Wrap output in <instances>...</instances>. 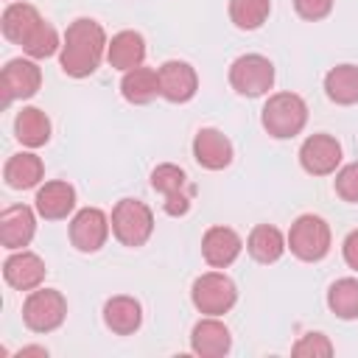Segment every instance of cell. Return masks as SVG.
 Returning <instances> with one entry per match:
<instances>
[{
	"label": "cell",
	"mask_w": 358,
	"mask_h": 358,
	"mask_svg": "<svg viewBox=\"0 0 358 358\" xmlns=\"http://www.w3.org/2000/svg\"><path fill=\"white\" fill-rule=\"evenodd\" d=\"M324 92L338 106L358 103V67L355 64H336L324 76Z\"/></svg>",
	"instance_id": "25"
},
{
	"label": "cell",
	"mask_w": 358,
	"mask_h": 358,
	"mask_svg": "<svg viewBox=\"0 0 358 358\" xmlns=\"http://www.w3.org/2000/svg\"><path fill=\"white\" fill-rule=\"evenodd\" d=\"M34 232H36V215L28 204H14V207L3 210V215H0V241L8 252L25 249L34 241Z\"/></svg>",
	"instance_id": "14"
},
{
	"label": "cell",
	"mask_w": 358,
	"mask_h": 358,
	"mask_svg": "<svg viewBox=\"0 0 358 358\" xmlns=\"http://www.w3.org/2000/svg\"><path fill=\"white\" fill-rule=\"evenodd\" d=\"M260 123L274 140L296 137L308 123V103L296 92H274L260 112Z\"/></svg>",
	"instance_id": "2"
},
{
	"label": "cell",
	"mask_w": 358,
	"mask_h": 358,
	"mask_svg": "<svg viewBox=\"0 0 358 358\" xmlns=\"http://www.w3.org/2000/svg\"><path fill=\"white\" fill-rule=\"evenodd\" d=\"M327 308L338 319H358V280L341 277L327 288Z\"/></svg>",
	"instance_id": "26"
},
{
	"label": "cell",
	"mask_w": 358,
	"mask_h": 358,
	"mask_svg": "<svg viewBox=\"0 0 358 358\" xmlns=\"http://www.w3.org/2000/svg\"><path fill=\"white\" fill-rule=\"evenodd\" d=\"M190 299L199 313L204 316H224L238 302V288L224 271H207L196 277L190 288Z\"/></svg>",
	"instance_id": "6"
},
{
	"label": "cell",
	"mask_w": 358,
	"mask_h": 358,
	"mask_svg": "<svg viewBox=\"0 0 358 358\" xmlns=\"http://www.w3.org/2000/svg\"><path fill=\"white\" fill-rule=\"evenodd\" d=\"M336 193L344 201L358 204V162H350L336 173Z\"/></svg>",
	"instance_id": "31"
},
{
	"label": "cell",
	"mask_w": 358,
	"mask_h": 358,
	"mask_svg": "<svg viewBox=\"0 0 358 358\" xmlns=\"http://www.w3.org/2000/svg\"><path fill=\"white\" fill-rule=\"evenodd\" d=\"M294 8L302 20L308 22H319L333 11V0H294Z\"/></svg>",
	"instance_id": "32"
},
{
	"label": "cell",
	"mask_w": 358,
	"mask_h": 358,
	"mask_svg": "<svg viewBox=\"0 0 358 358\" xmlns=\"http://www.w3.org/2000/svg\"><path fill=\"white\" fill-rule=\"evenodd\" d=\"M341 255H344V263H347L350 268L358 271V229H352V232L344 238V243H341Z\"/></svg>",
	"instance_id": "34"
},
{
	"label": "cell",
	"mask_w": 358,
	"mask_h": 358,
	"mask_svg": "<svg viewBox=\"0 0 358 358\" xmlns=\"http://www.w3.org/2000/svg\"><path fill=\"white\" fill-rule=\"evenodd\" d=\"M67 319V299L56 288H34L22 302V322L34 333H53Z\"/></svg>",
	"instance_id": "5"
},
{
	"label": "cell",
	"mask_w": 358,
	"mask_h": 358,
	"mask_svg": "<svg viewBox=\"0 0 358 358\" xmlns=\"http://www.w3.org/2000/svg\"><path fill=\"white\" fill-rule=\"evenodd\" d=\"M109 221H112V235L129 249L143 246L154 232V213L140 199H120Z\"/></svg>",
	"instance_id": "3"
},
{
	"label": "cell",
	"mask_w": 358,
	"mask_h": 358,
	"mask_svg": "<svg viewBox=\"0 0 358 358\" xmlns=\"http://www.w3.org/2000/svg\"><path fill=\"white\" fill-rule=\"evenodd\" d=\"M109 39L101 22L90 17H78L76 22L67 25L62 50H59V64L67 76L73 78H87L101 67V59L106 56Z\"/></svg>",
	"instance_id": "1"
},
{
	"label": "cell",
	"mask_w": 358,
	"mask_h": 358,
	"mask_svg": "<svg viewBox=\"0 0 358 358\" xmlns=\"http://www.w3.org/2000/svg\"><path fill=\"white\" fill-rule=\"evenodd\" d=\"M42 87V70L36 64V59H11L3 67L0 76V90H3V101H25L31 95H36V90Z\"/></svg>",
	"instance_id": "9"
},
{
	"label": "cell",
	"mask_w": 358,
	"mask_h": 358,
	"mask_svg": "<svg viewBox=\"0 0 358 358\" xmlns=\"http://www.w3.org/2000/svg\"><path fill=\"white\" fill-rule=\"evenodd\" d=\"M120 95L137 106L151 103L159 95V73L151 67H143V64L134 70H126L120 78Z\"/></svg>",
	"instance_id": "21"
},
{
	"label": "cell",
	"mask_w": 358,
	"mask_h": 358,
	"mask_svg": "<svg viewBox=\"0 0 358 358\" xmlns=\"http://www.w3.org/2000/svg\"><path fill=\"white\" fill-rule=\"evenodd\" d=\"M103 324L117 336H131L143 324V308L134 296H112L103 305Z\"/></svg>",
	"instance_id": "18"
},
{
	"label": "cell",
	"mask_w": 358,
	"mask_h": 358,
	"mask_svg": "<svg viewBox=\"0 0 358 358\" xmlns=\"http://www.w3.org/2000/svg\"><path fill=\"white\" fill-rule=\"evenodd\" d=\"M17 355H20V358H28V355H39V358H48V350H45V347H22Z\"/></svg>",
	"instance_id": "35"
},
{
	"label": "cell",
	"mask_w": 358,
	"mask_h": 358,
	"mask_svg": "<svg viewBox=\"0 0 358 358\" xmlns=\"http://www.w3.org/2000/svg\"><path fill=\"white\" fill-rule=\"evenodd\" d=\"M14 134L22 145L28 148H39L50 140V120L42 109L36 106H22L14 117Z\"/></svg>",
	"instance_id": "24"
},
{
	"label": "cell",
	"mask_w": 358,
	"mask_h": 358,
	"mask_svg": "<svg viewBox=\"0 0 358 358\" xmlns=\"http://www.w3.org/2000/svg\"><path fill=\"white\" fill-rule=\"evenodd\" d=\"M193 159L207 171H224L232 162V143L224 131L207 126L193 137Z\"/></svg>",
	"instance_id": "13"
},
{
	"label": "cell",
	"mask_w": 358,
	"mask_h": 358,
	"mask_svg": "<svg viewBox=\"0 0 358 358\" xmlns=\"http://www.w3.org/2000/svg\"><path fill=\"white\" fill-rule=\"evenodd\" d=\"M232 347V336L229 327L218 319V316H204L201 322L193 324L190 333V350L201 358H221L227 355Z\"/></svg>",
	"instance_id": "15"
},
{
	"label": "cell",
	"mask_w": 358,
	"mask_h": 358,
	"mask_svg": "<svg viewBox=\"0 0 358 358\" xmlns=\"http://www.w3.org/2000/svg\"><path fill=\"white\" fill-rule=\"evenodd\" d=\"M341 162V145L330 134H310L299 148V165L310 176H327L336 173Z\"/></svg>",
	"instance_id": "10"
},
{
	"label": "cell",
	"mask_w": 358,
	"mask_h": 358,
	"mask_svg": "<svg viewBox=\"0 0 358 358\" xmlns=\"http://www.w3.org/2000/svg\"><path fill=\"white\" fill-rule=\"evenodd\" d=\"M285 243L294 257H299L305 263H316L330 252V227L322 215L305 213L291 224Z\"/></svg>",
	"instance_id": "4"
},
{
	"label": "cell",
	"mask_w": 358,
	"mask_h": 358,
	"mask_svg": "<svg viewBox=\"0 0 358 358\" xmlns=\"http://www.w3.org/2000/svg\"><path fill=\"white\" fill-rule=\"evenodd\" d=\"M34 207L42 218L48 221H62L73 213L76 207V187L70 182H62V179H53V182H45L39 190H36V199H34Z\"/></svg>",
	"instance_id": "17"
},
{
	"label": "cell",
	"mask_w": 358,
	"mask_h": 358,
	"mask_svg": "<svg viewBox=\"0 0 358 358\" xmlns=\"http://www.w3.org/2000/svg\"><path fill=\"white\" fill-rule=\"evenodd\" d=\"M45 271L48 268H45L42 257L34 255V252H28V249L11 252L6 257V263H3V277L17 291H34V288H39L42 280H45Z\"/></svg>",
	"instance_id": "12"
},
{
	"label": "cell",
	"mask_w": 358,
	"mask_h": 358,
	"mask_svg": "<svg viewBox=\"0 0 358 358\" xmlns=\"http://www.w3.org/2000/svg\"><path fill=\"white\" fill-rule=\"evenodd\" d=\"M291 352L299 355V358H327V355H333V344L324 333H305L291 347Z\"/></svg>",
	"instance_id": "30"
},
{
	"label": "cell",
	"mask_w": 358,
	"mask_h": 358,
	"mask_svg": "<svg viewBox=\"0 0 358 358\" xmlns=\"http://www.w3.org/2000/svg\"><path fill=\"white\" fill-rule=\"evenodd\" d=\"M42 22V14L31 6V3H8L3 17H0V28H3V36L14 45L22 48V42L31 36V31Z\"/></svg>",
	"instance_id": "20"
},
{
	"label": "cell",
	"mask_w": 358,
	"mask_h": 358,
	"mask_svg": "<svg viewBox=\"0 0 358 358\" xmlns=\"http://www.w3.org/2000/svg\"><path fill=\"white\" fill-rule=\"evenodd\" d=\"M271 14V0H229V20L241 31H257Z\"/></svg>",
	"instance_id": "27"
},
{
	"label": "cell",
	"mask_w": 358,
	"mask_h": 358,
	"mask_svg": "<svg viewBox=\"0 0 358 358\" xmlns=\"http://www.w3.org/2000/svg\"><path fill=\"white\" fill-rule=\"evenodd\" d=\"M151 187L159 190L162 196H173V193L190 190L187 187V173L173 162H162V165H157L151 171Z\"/></svg>",
	"instance_id": "29"
},
{
	"label": "cell",
	"mask_w": 358,
	"mask_h": 358,
	"mask_svg": "<svg viewBox=\"0 0 358 358\" xmlns=\"http://www.w3.org/2000/svg\"><path fill=\"white\" fill-rule=\"evenodd\" d=\"M190 199H193V190H182V193H173V196H165V213L168 215H185L190 210Z\"/></svg>",
	"instance_id": "33"
},
{
	"label": "cell",
	"mask_w": 358,
	"mask_h": 358,
	"mask_svg": "<svg viewBox=\"0 0 358 358\" xmlns=\"http://www.w3.org/2000/svg\"><path fill=\"white\" fill-rule=\"evenodd\" d=\"M22 50H25L28 59H48V56H53L56 50H62V42H59L56 28H53L48 20H42V22L31 31V36L22 42Z\"/></svg>",
	"instance_id": "28"
},
{
	"label": "cell",
	"mask_w": 358,
	"mask_h": 358,
	"mask_svg": "<svg viewBox=\"0 0 358 358\" xmlns=\"http://www.w3.org/2000/svg\"><path fill=\"white\" fill-rule=\"evenodd\" d=\"M109 229H112V221L106 218L103 210H98V207H84V210H78V213L73 215V221H70V243H73L78 252L92 255V252H98V249L106 243Z\"/></svg>",
	"instance_id": "8"
},
{
	"label": "cell",
	"mask_w": 358,
	"mask_h": 358,
	"mask_svg": "<svg viewBox=\"0 0 358 358\" xmlns=\"http://www.w3.org/2000/svg\"><path fill=\"white\" fill-rule=\"evenodd\" d=\"M3 176H6V185L14 187V190H31L42 182L45 176V165L36 154L31 151H22V154H14L8 157L6 168H3Z\"/></svg>",
	"instance_id": "22"
},
{
	"label": "cell",
	"mask_w": 358,
	"mask_h": 358,
	"mask_svg": "<svg viewBox=\"0 0 358 358\" xmlns=\"http://www.w3.org/2000/svg\"><path fill=\"white\" fill-rule=\"evenodd\" d=\"M159 95L171 103H187L199 90V76L187 62L171 59L159 64Z\"/></svg>",
	"instance_id": "11"
},
{
	"label": "cell",
	"mask_w": 358,
	"mask_h": 358,
	"mask_svg": "<svg viewBox=\"0 0 358 358\" xmlns=\"http://www.w3.org/2000/svg\"><path fill=\"white\" fill-rule=\"evenodd\" d=\"M285 249H288V243H285L282 232L271 224H257L246 238V252L257 263H277Z\"/></svg>",
	"instance_id": "23"
},
{
	"label": "cell",
	"mask_w": 358,
	"mask_h": 358,
	"mask_svg": "<svg viewBox=\"0 0 358 358\" xmlns=\"http://www.w3.org/2000/svg\"><path fill=\"white\" fill-rule=\"evenodd\" d=\"M229 84L238 95L260 98L274 87V64L260 53H243L229 64Z\"/></svg>",
	"instance_id": "7"
},
{
	"label": "cell",
	"mask_w": 358,
	"mask_h": 358,
	"mask_svg": "<svg viewBox=\"0 0 358 358\" xmlns=\"http://www.w3.org/2000/svg\"><path fill=\"white\" fill-rule=\"evenodd\" d=\"M145 59V39L137 34V31H120L109 39V48H106V62L115 67V70H134L140 67Z\"/></svg>",
	"instance_id": "19"
},
{
	"label": "cell",
	"mask_w": 358,
	"mask_h": 358,
	"mask_svg": "<svg viewBox=\"0 0 358 358\" xmlns=\"http://www.w3.org/2000/svg\"><path fill=\"white\" fill-rule=\"evenodd\" d=\"M243 249V241L229 227H210L201 238V255L213 268H227L238 260Z\"/></svg>",
	"instance_id": "16"
}]
</instances>
